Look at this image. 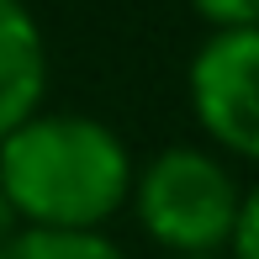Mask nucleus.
Wrapping results in <instances>:
<instances>
[{"label": "nucleus", "instance_id": "f257e3e1", "mask_svg": "<svg viewBox=\"0 0 259 259\" xmlns=\"http://www.w3.org/2000/svg\"><path fill=\"white\" fill-rule=\"evenodd\" d=\"M133 154L96 116L37 111L0 138V191L21 228L101 233L133 196Z\"/></svg>", "mask_w": 259, "mask_h": 259}, {"label": "nucleus", "instance_id": "f03ea898", "mask_svg": "<svg viewBox=\"0 0 259 259\" xmlns=\"http://www.w3.org/2000/svg\"><path fill=\"white\" fill-rule=\"evenodd\" d=\"M127 201H133L143 233L169 259H191V254H228L243 191L217 154L175 143L159 148L143 169H133Z\"/></svg>", "mask_w": 259, "mask_h": 259}, {"label": "nucleus", "instance_id": "7ed1b4c3", "mask_svg": "<svg viewBox=\"0 0 259 259\" xmlns=\"http://www.w3.org/2000/svg\"><path fill=\"white\" fill-rule=\"evenodd\" d=\"M185 96L211 143L259 164V27L211 32L185 69Z\"/></svg>", "mask_w": 259, "mask_h": 259}, {"label": "nucleus", "instance_id": "20e7f679", "mask_svg": "<svg viewBox=\"0 0 259 259\" xmlns=\"http://www.w3.org/2000/svg\"><path fill=\"white\" fill-rule=\"evenodd\" d=\"M48 90V42L27 0H0V138L37 116Z\"/></svg>", "mask_w": 259, "mask_h": 259}, {"label": "nucleus", "instance_id": "39448f33", "mask_svg": "<svg viewBox=\"0 0 259 259\" xmlns=\"http://www.w3.org/2000/svg\"><path fill=\"white\" fill-rule=\"evenodd\" d=\"M0 259H127L106 233H58V228H16Z\"/></svg>", "mask_w": 259, "mask_h": 259}, {"label": "nucleus", "instance_id": "423d86ee", "mask_svg": "<svg viewBox=\"0 0 259 259\" xmlns=\"http://www.w3.org/2000/svg\"><path fill=\"white\" fill-rule=\"evenodd\" d=\"M191 11L201 21H211V32L259 27V0H191Z\"/></svg>", "mask_w": 259, "mask_h": 259}, {"label": "nucleus", "instance_id": "0eeeda50", "mask_svg": "<svg viewBox=\"0 0 259 259\" xmlns=\"http://www.w3.org/2000/svg\"><path fill=\"white\" fill-rule=\"evenodd\" d=\"M228 259H259V185L243 191V201H238V222H233V238H228Z\"/></svg>", "mask_w": 259, "mask_h": 259}, {"label": "nucleus", "instance_id": "6e6552de", "mask_svg": "<svg viewBox=\"0 0 259 259\" xmlns=\"http://www.w3.org/2000/svg\"><path fill=\"white\" fill-rule=\"evenodd\" d=\"M16 228H21V222H16V211H11V201H6V191H0V249H6V238Z\"/></svg>", "mask_w": 259, "mask_h": 259}, {"label": "nucleus", "instance_id": "1a4fd4ad", "mask_svg": "<svg viewBox=\"0 0 259 259\" xmlns=\"http://www.w3.org/2000/svg\"><path fill=\"white\" fill-rule=\"evenodd\" d=\"M191 259H228V254H191Z\"/></svg>", "mask_w": 259, "mask_h": 259}]
</instances>
